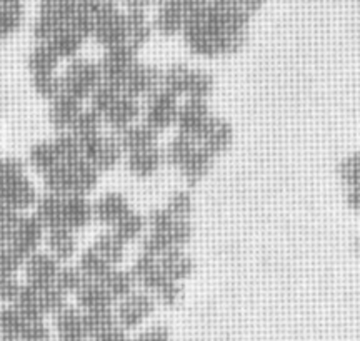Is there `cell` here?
<instances>
[{"instance_id":"cell-1","label":"cell","mask_w":360,"mask_h":341,"mask_svg":"<svg viewBox=\"0 0 360 341\" xmlns=\"http://www.w3.org/2000/svg\"><path fill=\"white\" fill-rule=\"evenodd\" d=\"M98 177L101 173L87 160L79 159L57 165L51 172L42 175V180L47 194L58 196H89L96 190Z\"/></svg>"},{"instance_id":"cell-2","label":"cell","mask_w":360,"mask_h":341,"mask_svg":"<svg viewBox=\"0 0 360 341\" xmlns=\"http://www.w3.org/2000/svg\"><path fill=\"white\" fill-rule=\"evenodd\" d=\"M39 195L25 175V163L17 156L0 159V205L17 213L34 208Z\"/></svg>"},{"instance_id":"cell-3","label":"cell","mask_w":360,"mask_h":341,"mask_svg":"<svg viewBox=\"0 0 360 341\" xmlns=\"http://www.w3.org/2000/svg\"><path fill=\"white\" fill-rule=\"evenodd\" d=\"M165 161L170 167L177 170L180 177L186 180L188 185H195L212 168L215 159L197 143L193 138L180 135L177 133L169 145L164 148Z\"/></svg>"},{"instance_id":"cell-4","label":"cell","mask_w":360,"mask_h":341,"mask_svg":"<svg viewBox=\"0 0 360 341\" xmlns=\"http://www.w3.org/2000/svg\"><path fill=\"white\" fill-rule=\"evenodd\" d=\"M162 88L177 98L207 100L214 91L212 74L187 64H174L162 70Z\"/></svg>"},{"instance_id":"cell-5","label":"cell","mask_w":360,"mask_h":341,"mask_svg":"<svg viewBox=\"0 0 360 341\" xmlns=\"http://www.w3.org/2000/svg\"><path fill=\"white\" fill-rule=\"evenodd\" d=\"M27 320H45L47 315H56L67 305V295L56 285L32 286L22 285L19 298L13 303Z\"/></svg>"},{"instance_id":"cell-6","label":"cell","mask_w":360,"mask_h":341,"mask_svg":"<svg viewBox=\"0 0 360 341\" xmlns=\"http://www.w3.org/2000/svg\"><path fill=\"white\" fill-rule=\"evenodd\" d=\"M62 91L65 95L79 102L89 100L90 95L102 82L101 67L98 62L87 60V58H72L69 65L65 67L62 75Z\"/></svg>"},{"instance_id":"cell-7","label":"cell","mask_w":360,"mask_h":341,"mask_svg":"<svg viewBox=\"0 0 360 341\" xmlns=\"http://www.w3.org/2000/svg\"><path fill=\"white\" fill-rule=\"evenodd\" d=\"M179 107V98L160 87L159 91L143 98L141 122L155 130L157 133L165 132V130L175 127Z\"/></svg>"},{"instance_id":"cell-8","label":"cell","mask_w":360,"mask_h":341,"mask_svg":"<svg viewBox=\"0 0 360 341\" xmlns=\"http://www.w3.org/2000/svg\"><path fill=\"white\" fill-rule=\"evenodd\" d=\"M77 11L79 6L75 0H42L34 24V37L39 42H49L58 29L74 19Z\"/></svg>"},{"instance_id":"cell-9","label":"cell","mask_w":360,"mask_h":341,"mask_svg":"<svg viewBox=\"0 0 360 341\" xmlns=\"http://www.w3.org/2000/svg\"><path fill=\"white\" fill-rule=\"evenodd\" d=\"M82 156L98 173L110 172L124 160V148L115 133H101V135L80 142Z\"/></svg>"},{"instance_id":"cell-10","label":"cell","mask_w":360,"mask_h":341,"mask_svg":"<svg viewBox=\"0 0 360 341\" xmlns=\"http://www.w3.org/2000/svg\"><path fill=\"white\" fill-rule=\"evenodd\" d=\"M155 308L157 302L154 296L143 290H134L132 293L115 303L114 313L117 325L125 331L139 328L147 318L154 315Z\"/></svg>"},{"instance_id":"cell-11","label":"cell","mask_w":360,"mask_h":341,"mask_svg":"<svg viewBox=\"0 0 360 341\" xmlns=\"http://www.w3.org/2000/svg\"><path fill=\"white\" fill-rule=\"evenodd\" d=\"M98 46L105 51L114 47L125 46L127 42V19L125 12H120L117 7H110L94 15L92 34H90Z\"/></svg>"},{"instance_id":"cell-12","label":"cell","mask_w":360,"mask_h":341,"mask_svg":"<svg viewBox=\"0 0 360 341\" xmlns=\"http://www.w3.org/2000/svg\"><path fill=\"white\" fill-rule=\"evenodd\" d=\"M137 52L127 46H120L109 48V51L103 52V55L98 62L101 67V75L102 82H107L115 87H122L124 79L127 77L130 69L137 64Z\"/></svg>"},{"instance_id":"cell-13","label":"cell","mask_w":360,"mask_h":341,"mask_svg":"<svg viewBox=\"0 0 360 341\" xmlns=\"http://www.w3.org/2000/svg\"><path fill=\"white\" fill-rule=\"evenodd\" d=\"M142 119V102L137 98L119 93V97L110 103L109 109L102 114V120L105 127L110 128L112 133H120L122 130L132 127L134 123L141 122Z\"/></svg>"},{"instance_id":"cell-14","label":"cell","mask_w":360,"mask_h":341,"mask_svg":"<svg viewBox=\"0 0 360 341\" xmlns=\"http://www.w3.org/2000/svg\"><path fill=\"white\" fill-rule=\"evenodd\" d=\"M160 87L162 70L157 69L155 65L137 62V64L130 69L127 77L124 79L120 91H122L125 95L142 100V98H147L150 93L159 91Z\"/></svg>"},{"instance_id":"cell-15","label":"cell","mask_w":360,"mask_h":341,"mask_svg":"<svg viewBox=\"0 0 360 341\" xmlns=\"http://www.w3.org/2000/svg\"><path fill=\"white\" fill-rule=\"evenodd\" d=\"M212 112L207 100H199V98H187L180 103L179 114H177V133L180 135L191 137L195 140L200 135L202 130L205 128V125L209 123V120L212 119Z\"/></svg>"},{"instance_id":"cell-16","label":"cell","mask_w":360,"mask_h":341,"mask_svg":"<svg viewBox=\"0 0 360 341\" xmlns=\"http://www.w3.org/2000/svg\"><path fill=\"white\" fill-rule=\"evenodd\" d=\"M233 138H236V133H233L232 125L222 119V116L212 115V119L209 120V123L202 130L200 135L195 138V142L210 156L219 159L220 155H224L232 147Z\"/></svg>"},{"instance_id":"cell-17","label":"cell","mask_w":360,"mask_h":341,"mask_svg":"<svg viewBox=\"0 0 360 341\" xmlns=\"http://www.w3.org/2000/svg\"><path fill=\"white\" fill-rule=\"evenodd\" d=\"M45 239V228L40 225V222L35 218V215H20L19 222H17L15 230H13L11 248H13L17 253L27 258L39 251L40 245Z\"/></svg>"},{"instance_id":"cell-18","label":"cell","mask_w":360,"mask_h":341,"mask_svg":"<svg viewBox=\"0 0 360 341\" xmlns=\"http://www.w3.org/2000/svg\"><path fill=\"white\" fill-rule=\"evenodd\" d=\"M130 273H132L137 288L147 291L152 296L169 281V278L160 270L159 260L142 253L135 258L130 267Z\"/></svg>"},{"instance_id":"cell-19","label":"cell","mask_w":360,"mask_h":341,"mask_svg":"<svg viewBox=\"0 0 360 341\" xmlns=\"http://www.w3.org/2000/svg\"><path fill=\"white\" fill-rule=\"evenodd\" d=\"M60 265L62 263H58L47 251H35L34 255L27 257L24 262V272L27 278L25 283L32 286L53 285Z\"/></svg>"},{"instance_id":"cell-20","label":"cell","mask_w":360,"mask_h":341,"mask_svg":"<svg viewBox=\"0 0 360 341\" xmlns=\"http://www.w3.org/2000/svg\"><path fill=\"white\" fill-rule=\"evenodd\" d=\"M53 330L58 341H89L84 313L72 305H65L53 315Z\"/></svg>"},{"instance_id":"cell-21","label":"cell","mask_w":360,"mask_h":341,"mask_svg":"<svg viewBox=\"0 0 360 341\" xmlns=\"http://www.w3.org/2000/svg\"><path fill=\"white\" fill-rule=\"evenodd\" d=\"M82 110V102L60 93L56 100L49 103V123L57 133H69Z\"/></svg>"},{"instance_id":"cell-22","label":"cell","mask_w":360,"mask_h":341,"mask_svg":"<svg viewBox=\"0 0 360 341\" xmlns=\"http://www.w3.org/2000/svg\"><path fill=\"white\" fill-rule=\"evenodd\" d=\"M124 160L127 172L137 178L154 177L165 163L164 150L159 145L132 152V154L125 155Z\"/></svg>"},{"instance_id":"cell-23","label":"cell","mask_w":360,"mask_h":341,"mask_svg":"<svg viewBox=\"0 0 360 341\" xmlns=\"http://www.w3.org/2000/svg\"><path fill=\"white\" fill-rule=\"evenodd\" d=\"M94 222V208L89 196L70 195L62 201V227L77 233Z\"/></svg>"},{"instance_id":"cell-24","label":"cell","mask_w":360,"mask_h":341,"mask_svg":"<svg viewBox=\"0 0 360 341\" xmlns=\"http://www.w3.org/2000/svg\"><path fill=\"white\" fill-rule=\"evenodd\" d=\"M94 220L103 227L112 228L130 210L129 200L119 192H109L92 203Z\"/></svg>"},{"instance_id":"cell-25","label":"cell","mask_w":360,"mask_h":341,"mask_svg":"<svg viewBox=\"0 0 360 341\" xmlns=\"http://www.w3.org/2000/svg\"><path fill=\"white\" fill-rule=\"evenodd\" d=\"M75 302H77L75 307L84 313L110 309L115 307V300L112 298L102 281H85L82 288L75 293Z\"/></svg>"},{"instance_id":"cell-26","label":"cell","mask_w":360,"mask_h":341,"mask_svg":"<svg viewBox=\"0 0 360 341\" xmlns=\"http://www.w3.org/2000/svg\"><path fill=\"white\" fill-rule=\"evenodd\" d=\"M44 241L47 246V253H51L58 263H67L74 258L77 251V236H75V232L69 228L60 227L47 230Z\"/></svg>"},{"instance_id":"cell-27","label":"cell","mask_w":360,"mask_h":341,"mask_svg":"<svg viewBox=\"0 0 360 341\" xmlns=\"http://www.w3.org/2000/svg\"><path fill=\"white\" fill-rule=\"evenodd\" d=\"M159 260L160 270L169 280L182 283L187 278L192 276L193 270H195V263L188 257L184 248H172L167 253L162 255Z\"/></svg>"},{"instance_id":"cell-28","label":"cell","mask_w":360,"mask_h":341,"mask_svg":"<svg viewBox=\"0 0 360 341\" xmlns=\"http://www.w3.org/2000/svg\"><path fill=\"white\" fill-rule=\"evenodd\" d=\"M115 135L119 137V142L124 148L125 155L143 150V148L159 145V133L150 127H147L143 122L134 123L132 127L125 128L120 133H115Z\"/></svg>"},{"instance_id":"cell-29","label":"cell","mask_w":360,"mask_h":341,"mask_svg":"<svg viewBox=\"0 0 360 341\" xmlns=\"http://www.w3.org/2000/svg\"><path fill=\"white\" fill-rule=\"evenodd\" d=\"M125 19H127V42H125V46L139 53V51L150 39L154 27L148 22L143 8H129L125 12Z\"/></svg>"},{"instance_id":"cell-30","label":"cell","mask_w":360,"mask_h":341,"mask_svg":"<svg viewBox=\"0 0 360 341\" xmlns=\"http://www.w3.org/2000/svg\"><path fill=\"white\" fill-rule=\"evenodd\" d=\"M62 58L57 55L49 42H39L32 48L29 58H27V67H29L30 77H40V75L57 74V67Z\"/></svg>"},{"instance_id":"cell-31","label":"cell","mask_w":360,"mask_h":341,"mask_svg":"<svg viewBox=\"0 0 360 341\" xmlns=\"http://www.w3.org/2000/svg\"><path fill=\"white\" fill-rule=\"evenodd\" d=\"M27 159H29L30 167H32L39 175H45L47 172H51L52 168H56L57 165L62 163L53 138L34 143V145L30 147L29 156H27Z\"/></svg>"},{"instance_id":"cell-32","label":"cell","mask_w":360,"mask_h":341,"mask_svg":"<svg viewBox=\"0 0 360 341\" xmlns=\"http://www.w3.org/2000/svg\"><path fill=\"white\" fill-rule=\"evenodd\" d=\"M62 201H64V196L47 194V192L39 196L37 203L34 206V215L40 225L45 228V232L62 227Z\"/></svg>"},{"instance_id":"cell-33","label":"cell","mask_w":360,"mask_h":341,"mask_svg":"<svg viewBox=\"0 0 360 341\" xmlns=\"http://www.w3.org/2000/svg\"><path fill=\"white\" fill-rule=\"evenodd\" d=\"M110 230L114 232L125 245L132 243L135 240H141L143 233L147 232L146 215H142L141 212H135V210L130 208L129 212L110 228Z\"/></svg>"},{"instance_id":"cell-34","label":"cell","mask_w":360,"mask_h":341,"mask_svg":"<svg viewBox=\"0 0 360 341\" xmlns=\"http://www.w3.org/2000/svg\"><path fill=\"white\" fill-rule=\"evenodd\" d=\"M92 248L96 250L110 267H119V265L122 263L125 255V243L112 230L101 233L96 239V241L92 243Z\"/></svg>"},{"instance_id":"cell-35","label":"cell","mask_w":360,"mask_h":341,"mask_svg":"<svg viewBox=\"0 0 360 341\" xmlns=\"http://www.w3.org/2000/svg\"><path fill=\"white\" fill-rule=\"evenodd\" d=\"M24 7L20 0H0V39L11 37L20 29Z\"/></svg>"},{"instance_id":"cell-36","label":"cell","mask_w":360,"mask_h":341,"mask_svg":"<svg viewBox=\"0 0 360 341\" xmlns=\"http://www.w3.org/2000/svg\"><path fill=\"white\" fill-rule=\"evenodd\" d=\"M103 127V120L101 114H97L96 110H92L90 107H84V110L80 112V115L75 120L74 127L69 133H72L79 142L90 140V138L101 135Z\"/></svg>"},{"instance_id":"cell-37","label":"cell","mask_w":360,"mask_h":341,"mask_svg":"<svg viewBox=\"0 0 360 341\" xmlns=\"http://www.w3.org/2000/svg\"><path fill=\"white\" fill-rule=\"evenodd\" d=\"M77 267L87 281H102L103 278L107 276V273H109L112 268H115L110 267V265L107 263L92 246L80 253Z\"/></svg>"},{"instance_id":"cell-38","label":"cell","mask_w":360,"mask_h":341,"mask_svg":"<svg viewBox=\"0 0 360 341\" xmlns=\"http://www.w3.org/2000/svg\"><path fill=\"white\" fill-rule=\"evenodd\" d=\"M102 283L107 288V291H109L112 298L115 300V303L132 293L134 290H137V285H135V280L130 270H122L119 267L112 268L107 273V276L102 280Z\"/></svg>"},{"instance_id":"cell-39","label":"cell","mask_w":360,"mask_h":341,"mask_svg":"<svg viewBox=\"0 0 360 341\" xmlns=\"http://www.w3.org/2000/svg\"><path fill=\"white\" fill-rule=\"evenodd\" d=\"M85 276L82 275V272L79 270L77 265H69V263H62L60 268H58L56 281L53 285L57 286L58 290L62 291L64 295H75L77 291L82 288V285L85 283Z\"/></svg>"},{"instance_id":"cell-40","label":"cell","mask_w":360,"mask_h":341,"mask_svg":"<svg viewBox=\"0 0 360 341\" xmlns=\"http://www.w3.org/2000/svg\"><path fill=\"white\" fill-rule=\"evenodd\" d=\"M27 318L19 312L15 305H0V336L19 338Z\"/></svg>"},{"instance_id":"cell-41","label":"cell","mask_w":360,"mask_h":341,"mask_svg":"<svg viewBox=\"0 0 360 341\" xmlns=\"http://www.w3.org/2000/svg\"><path fill=\"white\" fill-rule=\"evenodd\" d=\"M84 321H85V330H87V335H89V341L92 340L94 336L101 335L102 331L109 330L112 326L117 325L114 308L97 309V312L84 313Z\"/></svg>"},{"instance_id":"cell-42","label":"cell","mask_w":360,"mask_h":341,"mask_svg":"<svg viewBox=\"0 0 360 341\" xmlns=\"http://www.w3.org/2000/svg\"><path fill=\"white\" fill-rule=\"evenodd\" d=\"M32 88L40 98H44L49 103L56 100L60 93H64V91H62V79L57 74L32 77Z\"/></svg>"},{"instance_id":"cell-43","label":"cell","mask_w":360,"mask_h":341,"mask_svg":"<svg viewBox=\"0 0 360 341\" xmlns=\"http://www.w3.org/2000/svg\"><path fill=\"white\" fill-rule=\"evenodd\" d=\"M345 188H360V152L345 156L337 168Z\"/></svg>"},{"instance_id":"cell-44","label":"cell","mask_w":360,"mask_h":341,"mask_svg":"<svg viewBox=\"0 0 360 341\" xmlns=\"http://www.w3.org/2000/svg\"><path fill=\"white\" fill-rule=\"evenodd\" d=\"M167 212L177 220H191L192 210H193V200L192 195L187 190H179L170 195L167 200V205L164 206Z\"/></svg>"},{"instance_id":"cell-45","label":"cell","mask_w":360,"mask_h":341,"mask_svg":"<svg viewBox=\"0 0 360 341\" xmlns=\"http://www.w3.org/2000/svg\"><path fill=\"white\" fill-rule=\"evenodd\" d=\"M25 258L11 246L0 248V276H15L24 268Z\"/></svg>"},{"instance_id":"cell-46","label":"cell","mask_w":360,"mask_h":341,"mask_svg":"<svg viewBox=\"0 0 360 341\" xmlns=\"http://www.w3.org/2000/svg\"><path fill=\"white\" fill-rule=\"evenodd\" d=\"M184 296V286L182 283H177V281L169 280L162 288L154 295L157 305H164L167 308H174L182 302Z\"/></svg>"},{"instance_id":"cell-47","label":"cell","mask_w":360,"mask_h":341,"mask_svg":"<svg viewBox=\"0 0 360 341\" xmlns=\"http://www.w3.org/2000/svg\"><path fill=\"white\" fill-rule=\"evenodd\" d=\"M20 215L22 213H17L0 205V248L11 245L13 230H15Z\"/></svg>"},{"instance_id":"cell-48","label":"cell","mask_w":360,"mask_h":341,"mask_svg":"<svg viewBox=\"0 0 360 341\" xmlns=\"http://www.w3.org/2000/svg\"><path fill=\"white\" fill-rule=\"evenodd\" d=\"M19 341H49L51 340V330L45 325V320H27L22 328Z\"/></svg>"},{"instance_id":"cell-49","label":"cell","mask_w":360,"mask_h":341,"mask_svg":"<svg viewBox=\"0 0 360 341\" xmlns=\"http://www.w3.org/2000/svg\"><path fill=\"white\" fill-rule=\"evenodd\" d=\"M22 283L15 276H0V303L13 305L19 298Z\"/></svg>"},{"instance_id":"cell-50","label":"cell","mask_w":360,"mask_h":341,"mask_svg":"<svg viewBox=\"0 0 360 341\" xmlns=\"http://www.w3.org/2000/svg\"><path fill=\"white\" fill-rule=\"evenodd\" d=\"M132 341H170V330L165 325H152L141 331Z\"/></svg>"},{"instance_id":"cell-51","label":"cell","mask_w":360,"mask_h":341,"mask_svg":"<svg viewBox=\"0 0 360 341\" xmlns=\"http://www.w3.org/2000/svg\"><path fill=\"white\" fill-rule=\"evenodd\" d=\"M75 2L82 11L89 12L90 15H96V13L107 11V8L117 7L119 0H75Z\"/></svg>"},{"instance_id":"cell-52","label":"cell","mask_w":360,"mask_h":341,"mask_svg":"<svg viewBox=\"0 0 360 341\" xmlns=\"http://www.w3.org/2000/svg\"><path fill=\"white\" fill-rule=\"evenodd\" d=\"M90 341H132V338L129 336V331H125L119 325H115L109 330L102 331L101 335L94 336Z\"/></svg>"},{"instance_id":"cell-53","label":"cell","mask_w":360,"mask_h":341,"mask_svg":"<svg viewBox=\"0 0 360 341\" xmlns=\"http://www.w3.org/2000/svg\"><path fill=\"white\" fill-rule=\"evenodd\" d=\"M0 341H19L15 338H7V336H0Z\"/></svg>"},{"instance_id":"cell-54","label":"cell","mask_w":360,"mask_h":341,"mask_svg":"<svg viewBox=\"0 0 360 341\" xmlns=\"http://www.w3.org/2000/svg\"><path fill=\"white\" fill-rule=\"evenodd\" d=\"M357 251H359V255H360V239H359V243H357Z\"/></svg>"},{"instance_id":"cell-55","label":"cell","mask_w":360,"mask_h":341,"mask_svg":"<svg viewBox=\"0 0 360 341\" xmlns=\"http://www.w3.org/2000/svg\"><path fill=\"white\" fill-rule=\"evenodd\" d=\"M49 341H58V340H49Z\"/></svg>"}]
</instances>
